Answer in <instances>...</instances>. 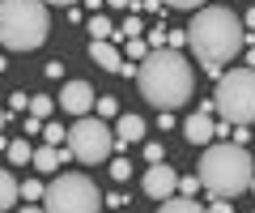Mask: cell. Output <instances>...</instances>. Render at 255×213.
<instances>
[{
	"instance_id": "obj_18",
	"label": "cell",
	"mask_w": 255,
	"mask_h": 213,
	"mask_svg": "<svg viewBox=\"0 0 255 213\" xmlns=\"http://www.w3.org/2000/svg\"><path fill=\"white\" fill-rule=\"evenodd\" d=\"M90 34H94V38H115V34H119V30H115V26H111V21H107V17H90Z\"/></svg>"
},
{
	"instance_id": "obj_9",
	"label": "cell",
	"mask_w": 255,
	"mask_h": 213,
	"mask_svg": "<svg viewBox=\"0 0 255 213\" xmlns=\"http://www.w3.org/2000/svg\"><path fill=\"white\" fill-rule=\"evenodd\" d=\"M145 192L153 196V201H166L170 192H179V175H174V171L166 167V158H162V162H149V175H145Z\"/></svg>"
},
{
	"instance_id": "obj_1",
	"label": "cell",
	"mask_w": 255,
	"mask_h": 213,
	"mask_svg": "<svg viewBox=\"0 0 255 213\" xmlns=\"http://www.w3.org/2000/svg\"><path fill=\"white\" fill-rule=\"evenodd\" d=\"M187 43L196 47V60L204 64V73H209V77H221V64H230V60L247 47L243 17H234L230 9L209 4V9H200L196 17H191Z\"/></svg>"
},
{
	"instance_id": "obj_14",
	"label": "cell",
	"mask_w": 255,
	"mask_h": 213,
	"mask_svg": "<svg viewBox=\"0 0 255 213\" xmlns=\"http://www.w3.org/2000/svg\"><path fill=\"white\" fill-rule=\"evenodd\" d=\"M145 137V120H140V115H124V120H119V128H115V141H140Z\"/></svg>"
},
{
	"instance_id": "obj_20",
	"label": "cell",
	"mask_w": 255,
	"mask_h": 213,
	"mask_svg": "<svg viewBox=\"0 0 255 213\" xmlns=\"http://www.w3.org/2000/svg\"><path fill=\"white\" fill-rule=\"evenodd\" d=\"M128 175H132V162H128V158H115V162H111V179H115V184H124Z\"/></svg>"
},
{
	"instance_id": "obj_37",
	"label": "cell",
	"mask_w": 255,
	"mask_h": 213,
	"mask_svg": "<svg viewBox=\"0 0 255 213\" xmlns=\"http://www.w3.org/2000/svg\"><path fill=\"white\" fill-rule=\"evenodd\" d=\"M243 30H255V9H251V13L243 17Z\"/></svg>"
},
{
	"instance_id": "obj_8",
	"label": "cell",
	"mask_w": 255,
	"mask_h": 213,
	"mask_svg": "<svg viewBox=\"0 0 255 213\" xmlns=\"http://www.w3.org/2000/svg\"><path fill=\"white\" fill-rule=\"evenodd\" d=\"M60 107L68 115H90L94 111V85L90 81H68L60 90Z\"/></svg>"
},
{
	"instance_id": "obj_24",
	"label": "cell",
	"mask_w": 255,
	"mask_h": 213,
	"mask_svg": "<svg viewBox=\"0 0 255 213\" xmlns=\"http://www.w3.org/2000/svg\"><path fill=\"white\" fill-rule=\"evenodd\" d=\"M94 107H98V115H102V120L119 111V102H115V98H94Z\"/></svg>"
},
{
	"instance_id": "obj_17",
	"label": "cell",
	"mask_w": 255,
	"mask_h": 213,
	"mask_svg": "<svg viewBox=\"0 0 255 213\" xmlns=\"http://www.w3.org/2000/svg\"><path fill=\"white\" fill-rule=\"evenodd\" d=\"M51 111H55V98H47V94H30V115H38V120H47Z\"/></svg>"
},
{
	"instance_id": "obj_13",
	"label": "cell",
	"mask_w": 255,
	"mask_h": 213,
	"mask_svg": "<svg viewBox=\"0 0 255 213\" xmlns=\"http://www.w3.org/2000/svg\"><path fill=\"white\" fill-rule=\"evenodd\" d=\"M157 205H162V213H200V201L187 196V192H170L166 201H157Z\"/></svg>"
},
{
	"instance_id": "obj_16",
	"label": "cell",
	"mask_w": 255,
	"mask_h": 213,
	"mask_svg": "<svg viewBox=\"0 0 255 213\" xmlns=\"http://www.w3.org/2000/svg\"><path fill=\"white\" fill-rule=\"evenodd\" d=\"M9 162L13 167H26V162H34V149H30V141H9Z\"/></svg>"
},
{
	"instance_id": "obj_15",
	"label": "cell",
	"mask_w": 255,
	"mask_h": 213,
	"mask_svg": "<svg viewBox=\"0 0 255 213\" xmlns=\"http://www.w3.org/2000/svg\"><path fill=\"white\" fill-rule=\"evenodd\" d=\"M17 196H21L17 179H13L9 171H0V213H4V209H13V205H17Z\"/></svg>"
},
{
	"instance_id": "obj_11",
	"label": "cell",
	"mask_w": 255,
	"mask_h": 213,
	"mask_svg": "<svg viewBox=\"0 0 255 213\" xmlns=\"http://www.w3.org/2000/svg\"><path fill=\"white\" fill-rule=\"evenodd\" d=\"M183 137H187L191 145H209V141H213V120H209V111L187 115V124H183Z\"/></svg>"
},
{
	"instance_id": "obj_21",
	"label": "cell",
	"mask_w": 255,
	"mask_h": 213,
	"mask_svg": "<svg viewBox=\"0 0 255 213\" xmlns=\"http://www.w3.org/2000/svg\"><path fill=\"white\" fill-rule=\"evenodd\" d=\"M140 30H145V21H140V17H128L124 26H119V38H136Z\"/></svg>"
},
{
	"instance_id": "obj_6",
	"label": "cell",
	"mask_w": 255,
	"mask_h": 213,
	"mask_svg": "<svg viewBox=\"0 0 255 213\" xmlns=\"http://www.w3.org/2000/svg\"><path fill=\"white\" fill-rule=\"evenodd\" d=\"M43 209H51V213H94V209H102V196L85 175L68 171V175L51 179L43 188Z\"/></svg>"
},
{
	"instance_id": "obj_35",
	"label": "cell",
	"mask_w": 255,
	"mask_h": 213,
	"mask_svg": "<svg viewBox=\"0 0 255 213\" xmlns=\"http://www.w3.org/2000/svg\"><path fill=\"white\" fill-rule=\"evenodd\" d=\"M111 9H136V0H107Z\"/></svg>"
},
{
	"instance_id": "obj_5",
	"label": "cell",
	"mask_w": 255,
	"mask_h": 213,
	"mask_svg": "<svg viewBox=\"0 0 255 213\" xmlns=\"http://www.w3.org/2000/svg\"><path fill=\"white\" fill-rule=\"evenodd\" d=\"M213 107L230 124H251L255 120V68H230L217 77Z\"/></svg>"
},
{
	"instance_id": "obj_4",
	"label": "cell",
	"mask_w": 255,
	"mask_h": 213,
	"mask_svg": "<svg viewBox=\"0 0 255 213\" xmlns=\"http://www.w3.org/2000/svg\"><path fill=\"white\" fill-rule=\"evenodd\" d=\"M47 4L43 0H0V43L9 51H34L47 43Z\"/></svg>"
},
{
	"instance_id": "obj_38",
	"label": "cell",
	"mask_w": 255,
	"mask_h": 213,
	"mask_svg": "<svg viewBox=\"0 0 255 213\" xmlns=\"http://www.w3.org/2000/svg\"><path fill=\"white\" fill-rule=\"evenodd\" d=\"M0 128H4V111H0Z\"/></svg>"
},
{
	"instance_id": "obj_23",
	"label": "cell",
	"mask_w": 255,
	"mask_h": 213,
	"mask_svg": "<svg viewBox=\"0 0 255 213\" xmlns=\"http://www.w3.org/2000/svg\"><path fill=\"white\" fill-rule=\"evenodd\" d=\"M166 9H183V13H196V9H204V0H166Z\"/></svg>"
},
{
	"instance_id": "obj_28",
	"label": "cell",
	"mask_w": 255,
	"mask_h": 213,
	"mask_svg": "<svg viewBox=\"0 0 255 213\" xmlns=\"http://www.w3.org/2000/svg\"><path fill=\"white\" fill-rule=\"evenodd\" d=\"M196 184H200V175H183V179H179V192L196 196Z\"/></svg>"
},
{
	"instance_id": "obj_29",
	"label": "cell",
	"mask_w": 255,
	"mask_h": 213,
	"mask_svg": "<svg viewBox=\"0 0 255 213\" xmlns=\"http://www.w3.org/2000/svg\"><path fill=\"white\" fill-rule=\"evenodd\" d=\"M9 107H13V111H30V94H13Z\"/></svg>"
},
{
	"instance_id": "obj_26",
	"label": "cell",
	"mask_w": 255,
	"mask_h": 213,
	"mask_svg": "<svg viewBox=\"0 0 255 213\" xmlns=\"http://www.w3.org/2000/svg\"><path fill=\"white\" fill-rule=\"evenodd\" d=\"M162 158H166V149L157 145V141H149L145 145V162H162Z\"/></svg>"
},
{
	"instance_id": "obj_12",
	"label": "cell",
	"mask_w": 255,
	"mask_h": 213,
	"mask_svg": "<svg viewBox=\"0 0 255 213\" xmlns=\"http://www.w3.org/2000/svg\"><path fill=\"white\" fill-rule=\"evenodd\" d=\"M64 158H68V149H60V145H51V141H47L43 149H34V167H38V171H60Z\"/></svg>"
},
{
	"instance_id": "obj_22",
	"label": "cell",
	"mask_w": 255,
	"mask_h": 213,
	"mask_svg": "<svg viewBox=\"0 0 255 213\" xmlns=\"http://www.w3.org/2000/svg\"><path fill=\"white\" fill-rule=\"evenodd\" d=\"M43 137L51 141V145H60V141H68V128H60V124H43Z\"/></svg>"
},
{
	"instance_id": "obj_10",
	"label": "cell",
	"mask_w": 255,
	"mask_h": 213,
	"mask_svg": "<svg viewBox=\"0 0 255 213\" xmlns=\"http://www.w3.org/2000/svg\"><path fill=\"white\" fill-rule=\"evenodd\" d=\"M90 60L102 64L107 73H124V56H119V47L111 38H90Z\"/></svg>"
},
{
	"instance_id": "obj_7",
	"label": "cell",
	"mask_w": 255,
	"mask_h": 213,
	"mask_svg": "<svg viewBox=\"0 0 255 213\" xmlns=\"http://www.w3.org/2000/svg\"><path fill=\"white\" fill-rule=\"evenodd\" d=\"M115 149V132L102 124V115H77V124L68 128V154L77 162H102Z\"/></svg>"
},
{
	"instance_id": "obj_27",
	"label": "cell",
	"mask_w": 255,
	"mask_h": 213,
	"mask_svg": "<svg viewBox=\"0 0 255 213\" xmlns=\"http://www.w3.org/2000/svg\"><path fill=\"white\" fill-rule=\"evenodd\" d=\"M187 43V30H166V47H183Z\"/></svg>"
},
{
	"instance_id": "obj_33",
	"label": "cell",
	"mask_w": 255,
	"mask_h": 213,
	"mask_svg": "<svg viewBox=\"0 0 255 213\" xmlns=\"http://www.w3.org/2000/svg\"><path fill=\"white\" fill-rule=\"evenodd\" d=\"M140 9H149V13H162V9H166V0H140Z\"/></svg>"
},
{
	"instance_id": "obj_36",
	"label": "cell",
	"mask_w": 255,
	"mask_h": 213,
	"mask_svg": "<svg viewBox=\"0 0 255 213\" xmlns=\"http://www.w3.org/2000/svg\"><path fill=\"white\" fill-rule=\"evenodd\" d=\"M43 4H60V9H73L77 0H43Z\"/></svg>"
},
{
	"instance_id": "obj_3",
	"label": "cell",
	"mask_w": 255,
	"mask_h": 213,
	"mask_svg": "<svg viewBox=\"0 0 255 213\" xmlns=\"http://www.w3.org/2000/svg\"><path fill=\"white\" fill-rule=\"evenodd\" d=\"M200 188H209L213 196H238L251 188V154L238 141L209 145L200 158Z\"/></svg>"
},
{
	"instance_id": "obj_34",
	"label": "cell",
	"mask_w": 255,
	"mask_h": 213,
	"mask_svg": "<svg viewBox=\"0 0 255 213\" xmlns=\"http://www.w3.org/2000/svg\"><path fill=\"white\" fill-rule=\"evenodd\" d=\"M230 137H234V141H238V145H247V141H251V132H247V128H243V124H238V128H234V132H230Z\"/></svg>"
},
{
	"instance_id": "obj_2",
	"label": "cell",
	"mask_w": 255,
	"mask_h": 213,
	"mask_svg": "<svg viewBox=\"0 0 255 213\" xmlns=\"http://www.w3.org/2000/svg\"><path fill=\"white\" fill-rule=\"evenodd\" d=\"M136 81L145 102H153L157 111H174L191 98V64L179 47H153L136 68Z\"/></svg>"
},
{
	"instance_id": "obj_30",
	"label": "cell",
	"mask_w": 255,
	"mask_h": 213,
	"mask_svg": "<svg viewBox=\"0 0 255 213\" xmlns=\"http://www.w3.org/2000/svg\"><path fill=\"white\" fill-rule=\"evenodd\" d=\"M149 47H166V26H157V30H149Z\"/></svg>"
},
{
	"instance_id": "obj_25",
	"label": "cell",
	"mask_w": 255,
	"mask_h": 213,
	"mask_svg": "<svg viewBox=\"0 0 255 213\" xmlns=\"http://www.w3.org/2000/svg\"><path fill=\"white\" fill-rule=\"evenodd\" d=\"M21 196H26V201H43V184L26 179V184H21Z\"/></svg>"
},
{
	"instance_id": "obj_32",
	"label": "cell",
	"mask_w": 255,
	"mask_h": 213,
	"mask_svg": "<svg viewBox=\"0 0 255 213\" xmlns=\"http://www.w3.org/2000/svg\"><path fill=\"white\" fill-rule=\"evenodd\" d=\"M209 209H213V213H230V209H234V205H230V201H226V196H217V201H213V205H209Z\"/></svg>"
},
{
	"instance_id": "obj_19",
	"label": "cell",
	"mask_w": 255,
	"mask_h": 213,
	"mask_svg": "<svg viewBox=\"0 0 255 213\" xmlns=\"http://www.w3.org/2000/svg\"><path fill=\"white\" fill-rule=\"evenodd\" d=\"M149 51H153V47H149V38H128V56H132V60H145L149 56Z\"/></svg>"
},
{
	"instance_id": "obj_31",
	"label": "cell",
	"mask_w": 255,
	"mask_h": 213,
	"mask_svg": "<svg viewBox=\"0 0 255 213\" xmlns=\"http://www.w3.org/2000/svg\"><path fill=\"white\" fill-rule=\"evenodd\" d=\"M102 205H111V209H119V205H128V196H124V192H111V196H102Z\"/></svg>"
}]
</instances>
